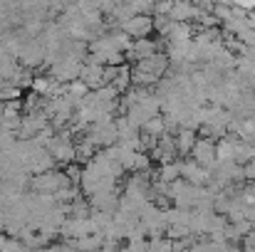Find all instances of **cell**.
I'll use <instances>...</instances> for the list:
<instances>
[{"label":"cell","instance_id":"obj_1","mask_svg":"<svg viewBox=\"0 0 255 252\" xmlns=\"http://www.w3.org/2000/svg\"><path fill=\"white\" fill-rule=\"evenodd\" d=\"M47 151L52 154V159H55L57 164L70 166V164L77 161V149H75V141H72L70 134H57V136L47 144Z\"/></svg>","mask_w":255,"mask_h":252},{"label":"cell","instance_id":"obj_2","mask_svg":"<svg viewBox=\"0 0 255 252\" xmlns=\"http://www.w3.org/2000/svg\"><path fill=\"white\" fill-rule=\"evenodd\" d=\"M191 159H193L196 164H201V166L213 168L218 164V156H216V139L201 136V139L196 141L193 151H191Z\"/></svg>","mask_w":255,"mask_h":252},{"label":"cell","instance_id":"obj_3","mask_svg":"<svg viewBox=\"0 0 255 252\" xmlns=\"http://www.w3.org/2000/svg\"><path fill=\"white\" fill-rule=\"evenodd\" d=\"M122 30H124L129 37L141 40V37H149V32L154 30V20L146 17V15H134V17H129V20L122 22Z\"/></svg>","mask_w":255,"mask_h":252},{"label":"cell","instance_id":"obj_4","mask_svg":"<svg viewBox=\"0 0 255 252\" xmlns=\"http://www.w3.org/2000/svg\"><path fill=\"white\" fill-rule=\"evenodd\" d=\"M181 178L188 180V183H193V185H208V180H211V168L201 166V164H196V161L191 159V161H183V164H181Z\"/></svg>","mask_w":255,"mask_h":252},{"label":"cell","instance_id":"obj_5","mask_svg":"<svg viewBox=\"0 0 255 252\" xmlns=\"http://www.w3.org/2000/svg\"><path fill=\"white\" fill-rule=\"evenodd\" d=\"M173 141H176V149H178V154H191L193 151V146H196V141H198V134H196V129H176V136H173Z\"/></svg>","mask_w":255,"mask_h":252},{"label":"cell","instance_id":"obj_6","mask_svg":"<svg viewBox=\"0 0 255 252\" xmlns=\"http://www.w3.org/2000/svg\"><path fill=\"white\" fill-rule=\"evenodd\" d=\"M151 55H156V45H154L149 37H141V40H136V42L129 47V57L136 60V62H141V60H146V57H151Z\"/></svg>","mask_w":255,"mask_h":252},{"label":"cell","instance_id":"obj_7","mask_svg":"<svg viewBox=\"0 0 255 252\" xmlns=\"http://www.w3.org/2000/svg\"><path fill=\"white\" fill-rule=\"evenodd\" d=\"M75 149H77V161H80V164H89V161L99 154V146H97L89 136H85L82 141H77Z\"/></svg>","mask_w":255,"mask_h":252},{"label":"cell","instance_id":"obj_8","mask_svg":"<svg viewBox=\"0 0 255 252\" xmlns=\"http://www.w3.org/2000/svg\"><path fill=\"white\" fill-rule=\"evenodd\" d=\"M144 134H149V136H154V139H161V136H166L169 134V124H166V116H154L151 121H146L144 124V129H141Z\"/></svg>","mask_w":255,"mask_h":252},{"label":"cell","instance_id":"obj_9","mask_svg":"<svg viewBox=\"0 0 255 252\" xmlns=\"http://www.w3.org/2000/svg\"><path fill=\"white\" fill-rule=\"evenodd\" d=\"M156 178H159L161 183H173V180H178V178H181V164H178V161L161 164L159 173H156Z\"/></svg>","mask_w":255,"mask_h":252},{"label":"cell","instance_id":"obj_10","mask_svg":"<svg viewBox=\"0 0 255 252\" xmlns=\"http://www.w3.org/2000/svg\"><path fill=\"white\" fill-rule=\"evenodd\" d=\"M233 144H236L233 136H223V139L216 141V156H218V161H233Z\"/></svg>","mask_w":255,"mask_h":252},{"label":"cell","instance_id":"obj_11","mask_svg":"<svg viewBox=\"0 0 255 252\" xmlns=\"http://www.w3.org/2000/svg\"><path fill=\"white\" fill-rule=\"evenodd\" d=\"M243 180L248 183H255V159H251L246 166H243Z\"/></svg>","mask_w":255,"mask_h":252},{"label":"cell","instance_id":"obj_12","mask_svg":"<svg viewBox=\"0 0 255 252\" xmlns=\"http://www.w3.org/2000/svg\"><path fill=\"white\" fill-rule=\"evenodd\" d=\"M7 240H10V238H5V235H0V252L5 250V245H7Z\"/></svg>","mask_w":255,"mask_h":252}]
</instances>
